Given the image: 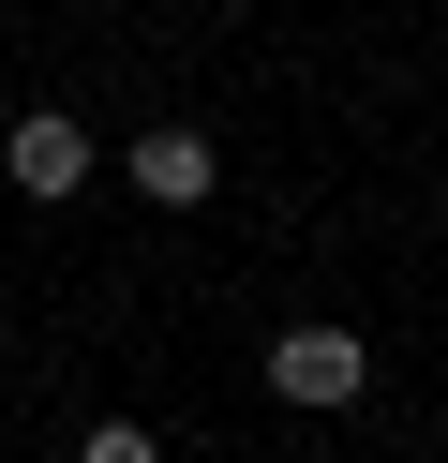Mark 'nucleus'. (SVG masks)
<instances>
[{"instance_id":"f03ea898","label":"nucleus","mask_w":448,"mask_h":463,"mask_svg":"<svg viewBox=\"0 0 448 463\" xmlns=\"http://www.w3.org/2000/svg\"><path fill=\"white\" fill-rule=\"evenodd\" d=\"M90 165H105V150H90V120H60V105H30V120L0 135V180H15L30 210H75V194H90Z\"/></svg>"},{"instance_id":"20e7f679","label":"nucleus","mask_w":448,"mask_h":463,"mask_svg":"<svg viewBox=\"0 0 448 463\" xmlns=\"http://www.w3.org/2000/svg\"><path fill=\"white\" fill-rule=\"evenodd\" d=\"M75 463H165V433H149V419H90Z\"/></svg>"},{"instance_id":"7ed1b4c3","label":"nucleus","mask_w":448,"mask_h":463,"mask_svg":"<svg viewBox=\"0 0 448 463\" xmlns=\"http://www.w3.org/2000/svg\"><path fill=\"white\" fill-rule=\"evenodd\" d=\"M119 180H135L149 210H209V194H224V150H209V120H135Z\"/></svg>"},{"instance_id":"f257e3e1","label":"nucleus","mask_w":448,"mask_h":463,"mask_svg":"<svg viewBox=\"0 0 448 463\" xmlns=\"http://www.w3.org/2000/svg\"><path fill=\"white\" fill-rule=\"evenodd\" d=\"M374 389V344L344 329V314H299V329H269V403H299V419H329V403Z\"/></svg>"}]
</instances>
